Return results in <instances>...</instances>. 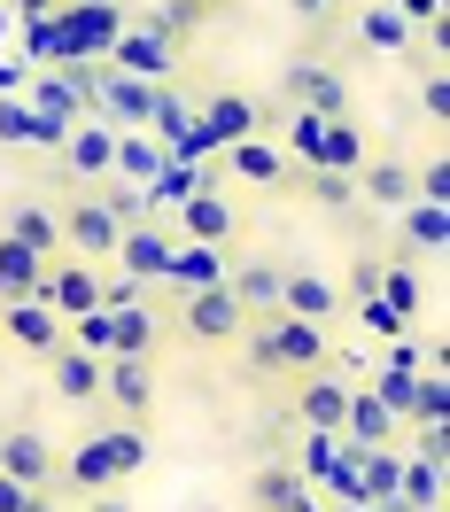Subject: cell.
I'll return each mask as SVG.
<instances>
[{
    "label": "cell",
    "mask_w": 450,
    "mask_h": 512,
    "mask_svg": "<svg viewBox=\"0 0 450 512\" xmlns=\"http://www.w3.org/2000/svg\"><path fill=\"white\" fill-rule=\"evenodd\" d=\"M396 497H404V505H443V458L412 450V466L396 474Z\"/></svg>",
    "instance_id": "35"
},
{
    "label": "cell",
    "mask_w": 450,
    "mask_h": 512,
    "mask_svg": "<svg viewBox=\"0 0 450 512\" xmlns=\"http://www.w3.org/2000/svg\"><path fill=\"white\" fill-rule=\"evenodd\" d=\"M101 210L117 225H156V202H148V187H132V179H94Z\"/></svg>",
    "instance_id": "33"
},
{
    "label": "cell",
    "mask_w": 450,
    "mask_h": 512,
    "mask_svg": "<svg viewBox=\"0 0 450 512\" xmlns=\"http://www.w3.org/2000/svg\"><path fill=\"white\" fill-rule=\"evenodd\" d=\"M86 512H132V505L117 497V489H101V497H86Z\"/></svg>",
    "instance_id": "44"
},
{
    "label": "cell",
    "mask_w": 450,
    "mask_h": 512,
    "mask_svg": "<svg viewBox=\"0 0 450 512\" xmlns=\"http://www.w3.org/2000/svg\"><path fill=\"white\" fill-rule=\"evenodd\" d=\"M295 187L311 194L319 210H350V202H357V179H350V171H319V163H311V171H303Z\"/></svg>",
    "instance_id": "36"
},
{
    "label": "cell",
    "mask_w": 450,
    "mask_h": 512,
    "mask_svg": "<svg viewBox=\"0 0 450 512\" xmlns=\"http://www.w3.org/2000/svg\"><path fill=\"white\" fill-rule=\"evenodd\" d=\"M55 474H70L78 489H117V481H125V474H117V458H109V443H101V427H94V443H78Z\"/></svg>",
    "instance_id": "30"
},
{
    "label": "cell",
    "mask_w": 450,
    "mask_h": 512,
    "mask_svg": "<svg viewBox=\"0 0 450 512\" xmlns=\"http://www.w3.org/2000/svg\"><path fill=\"white\" fill-rule=\"evenodd\" d=\"M16 505H24V481H8V474H0V512H16Z\"/></svg>",
    "instance_id": "46"
},
{
    "label": "cell",
    "mask_w": 450,
    "mask_h": 512,
    "mask_svg": "<svg viewBox=\"0 0 450 512\" xmlns=\"http://www.w3.org/2000/svg\"><path fill=\"white\" fill-rule=\"evenodd\" d=\"M210 163H225L233 179H249V187H264V194H288L295 187V163L272 148V132H249V140H233V148H218Z\"/></svg>",
    "instance_id": "9"
},
{
    "label": "cell",
    "mask_w": 450,
    "mask_h": 512,
    "mask_svg": "<svg viewBox=\"0 0 450 512\" xmlns=\"http://www.w3.org/2000/svg\"><path fill=\"white\" fill-rule=\"evenodd\" d=\"M319 132H326V117H319V109H295V125H288V148H280V156L311 171V163H319Z\"/></svg>",
    "instance_id": "37"
},
{
    "label": "cell",
    "mask_w": 450,
    "mask_h": 512,
    "mask_svg": "<svg viewBox=\"0 0 450 512\" xmlns=\"http://www.w3.org/2000/svg\"><path fill=\"white\" fill-rule=\"evenodd\" d=\"M47 381H55L63 404H86V412H94L101 404V357L78 350V342H63V350H47Z\"/></svg>",
    "instance_id": "13"
},
{
    "label": "cell",
    "mask_w": 450,
    "mask_h": 512,
    "mask_svg": "<svg viewBox=\"0 0 450 512\" xmlns=\"http://www.w3.org/2000/svg\"><path fill=\"white\" fill-rule=\"evenodd\" d=\"M171 249H179V241H163L156 225H125V233H117V264H125V280H140V288L171 272Z\"/></svg>",
    "instance_id": "20"
},
{
    "label": "cell",
    "mask_w": 450,
    "mask_h": 512,
    "mask_svg": "<svg viewBox=\"0 0 450 512\" xmlns=\"http://www.w3.org/2000/svg\"><path fill=\"white\" fill-rule=\"evenodd\" d=\"M365 156H373V148H365V125H357L350 109H342V117H326V132H319V171H357Z\"/></svg>",
    "instance_id": "26"
},
{
    "label": "cell",
    "mask_w": 450,
    "mask_h": 512,
    "mask_svg": "<svg viewBox=\"0 0 450 512\" xmlns=\"http://www.w3.org/2000/svg\"><path fill=\"white\" fill-rule=\"evenodd\" d=\"M241 342H249V373H319L326 350H334V334H326L319 319H295V311H272V319H249L241 326Z\"/></svg>",
    "instance_id": "1"
},
{
    "label": "cell",
    "mask_w": 450,
    "mask_h": 512,
    "mask_svg": "<svg viewBox=\"0 0 450 512\" xmlns=\"http://www.w3.org/2000/svg\"><path fill=\"white\" fill-rule=\"evenodd\" d=\"M350 179H357V202H373V210H404L412 202V171L396 156H365Z\"/></svg>",
    "instance_id": "23"
},
{
    "label": "cell",
    "mask_w": 450,
    "mask_h": 512,
    "mask_svg": "<svg viewBox=\"0 0 450 512\" xmlns=\"http://www.w3.org/2000/svg\"><path fill=\"white\" fill-rule=\"evenodd\" d=\"M39 303H47V311H55V319H78V311H94L101 303V272L94 264H86V256H47V272H39Z\"/></svg>",
    "instance_id": "7"
},
{
    "label": "cell",
    "mask_w": 450,
    "mask_h": 512,
    "mask_svg": "<svg viewBox=\"0 0 450 512\" xmlns=\"http://www.w3.org/2000/svg\"><path fill=\"white\" fill-rule=\"evenodd\" d=\"M109 70H125V78H148V86H171V70H179V47L148 24V16H125V32L109 39Z\"/></svg>",
    "instance_id": "2"
},
{
    "label": "cell",
    "mask_w": 450,
    "mask_h": 512,
    "mask_svg": "<svg viewBox=\"0 0 450 512\" xmlns=\"http://www.w3.org/2000/svg\"><path fill=\"white\" fill-rule=\"evenodd\" d=\"M24 78H32V70H16V63H0V94H24Z\"/></svg>",
    "instance_id": "45"
},
{
    "label": "cell",
    "mask_w": 450,
    "mask_h": 512,
    "mask_svg": "<svg viewBox=\"0 0 450 512\" xmlns=\"http://www.w3.org/2000/svg\"><path fill=\"white\" fill-rule=\"evenodd\" d=\"M295 16H303V24H311V32H326V24H334V16H342V0H295Z\"/></svg>",
    "instance_id": "41"
},
{
    "label": "cell",
    "mask_w": 450,
    "mask_h": 512,
    "mask_svg": "<svg viewBox=\"0 0 450 512\" xmlns=\"http://www.w3.org/2000/svg\"><path fill=\"white\" fill-rule=\"evenodd\" d=\"M225 295L241 303V319H272V311H280V264H264V256H241V264L225 272Z\"/></svg>",
    "instance_id": "14"
},
{
    "label": "cell",
    "mask_w": 450,
    "mask_h": 512,
    "mask_svg": "<svg viewBox=\"0 0 450 512\" xmlns=\"http://www.w3.org/2000/svg\"><path fill=\"white\" fill-rule=\"evenodd\" d=\"M249 132H272V109L249 94H210L202 101V117H194V156H218L233 140H249Z\"/></svg>",
    "instance_id": "3"
},
{
    "label": "cell",
    "mask_w": 450,
    "mask_h": 512,
    "mask_svg": "<svg viewBox=\"0 0 450 512\" xmlns=\"http://www.w3.org/2000/svg\"><path fill=\"white\" fill-rule=\"evenodd\" d=\"M156 342H163V326L140 295H132V303H109V357H156Z\"/></svg>",
    "instance_id": "21"
},
{
    "label": "cell",
    "mask_w": 450,
    "mask_h": 512,
    "mask_svg": "<svg viewBox=\"0 0 450 512\" xmlns=\"http://www.w3.org/2000/svg\"><path fill=\"white\" fill-rule=\"evenodd\" d=\"M373 288H381V256H365V264L350 272V288H342V295H373Z\"/></svg>",
    "instance_id": "42"
},
{
    "label": "cell",
    "mask_w": 450,
    "mask_h": 512,
    "mask_svg": "<svg viewBox=\"0 0 450 512\" xmlns=\"http://www.w3.org/2000/svg\"><path fill=\"white\" fill-rule=\"evenodd\" d=\"M24 140H39V148H55L63 140V125H47L24 94H0V148H24Z\"/></svg>",
    "instance_id": "28"
},
{
    "label": "cell",
    "mask_w": 450,
    "mask_h": 512,
    "mask_svg": "<svg viewBox=\"0 0 450 512\" xmlns=\"http://www.w3.org/2000/svg\"><path fill=\"white\" fill-rule=\"evenodd\" d=\"M101 396L117 404V419L148 427L156 419V357H101Z\"/></svg>",
    "instance_id": "8"
},
{
    "label": "cell",
    "mask_w": 450,
    "mask_h": 512,
    "mask_svg": "<svg viewBox=\"0 0 450 512\" xmlns=\"http://www.w3.org/2000/svg\"><path fill=\"white\" fill-rule=\"evenodd\" d=\"M163 280H179V288H210V280H225V264H218V249H210V241H179Z\"/></svg>",
    "instance_id": "34"
},
{
    "label": "cell",
    "mask_w": 450,
    "mask_h": 512,
    "mask_svg": "<svg viewBox=\"0 0 450 512\" xmlns=\"http://www.w3.org/2000/svg\"><path fill=\"white\" fill-rule=\"evenodd\" d=\"M101 443H109V458H117V474H140V466H148V435H140V427H101Z\"/></svg>",
    "instance_id": "38"
},
{
    "label": "cell",
    "mask_w": 450,
    "mask_h": 512,
    "mask_svg": "<svg viewBox=\"0 0 450 512\" xmlns=\"http://www.w3.org/2000/svg\"><path fill=\"white\" fill-rule=\"evenodd\" d=\"M55 225H63V249H70V256H86V264L117 256V233H125V225L101 210V194H94V187H78V194H70L63 210H55Z\"/></svg>",
    "instance_id": "5"
},
{
    "label": "cell",
    "mask_w": 450,
    "mask_h": 512,
    "mask_svg": "<svg viewBox=\"0 0 450 512\" xmlns=\"http://www.w3.org/2000/svg\"><path fill=\"white\" fill-rule=\"evenodd\" d=\"M233 202H225L218 187H194L187 202H179V233H187V241H210V249H218V241H233Z\"/></svg>",
    "instance_id": "22"
},
{
    "label": "cell",
    "mask_w": 450,
    "mask_h": 512,
    "mask_svg": "<svg viewBox=\"0 0 450 512\" xmlns=\"http://www.w3.org/2000/svg\"><path fill=\"white\" fill-rule=\"evenodd\" d=\"M342 412H350V381L319 365V373H295V427H326L342 435Z\"/></svg>",
    "instance_id": "11"
},
{
    "label": "cell",
    "mask_w": 450,
    "mask_h": 512,
    "mask_svg": "<svg viewBox=\"0 0 450 512\" xmlns=\"http://www.w3.org/2000/svg\"><path fill=\"white\" fill-rule=\"evenodd\" d=\"M0 233H8V241H24L32 256H63V225H55V210H39V202H16Z\"/></svg>",
    "instance_id": "29"
},
{
    "label": "cell",
    "mask_w": 450,
    "mask_h": 512,
    "mask_svg": "<svg viewBox=\"0 0 450 512\" xmlns=\"http://www.w3.org/2000/svg\"><path fill=\"white\" fill-rule=\"evenodd\" d=\"M303 489H311V481L295 474L288 458H264L257 474H249V512H295V505H303Z\"/></svg>",
    "instance_id": "24"
},
{
    "label": "cell",
    "mask_w": 450,
    "mask_h": 512,
    "mask_svg": "<svg viewBox=\"0 0 450 512\" xmlns=\"http://www.w3.org/2000/svg\"><path fill=\"white\" fill-rule=\"evenodd\" d=\"M16 512H63V505H55V481H47V489H24V505H16Z\"/></svg>",
    "instance_id": "43"
},
{
    "label": "cell",
    "mask_w": 450,
    "mask_h": 512,
    "mask_svg": "<svg viewBox=\"0 0 450 512\" xmlns=\"http://www.w3.org/2000/svg\"><path fill=\"white\" fill-rule=\"evenodd\" d=\"M419 101H427V117H435V125L450 117V86H443V70H427V78H419Z\"/></svg>",
    "instance_id": "40"
},
{
    "label": "cell",
    "mask_w": 450,
    "mask_h": 512,
    "mask_svg": "<svg viewBox=\"0 0 450 512\" xmlns=\"http://www.w3.org/2000/svg\"><path fill=\"white\" fill-rule=\"evenodd\" d=\"M334 512H365V505H350V497H334Z\"/></svg>",
    "instance_id": "48"
},
{
    "label": "cell",
    "mask_w": 450,
    "mask_h": 512,
    "mask_svg": "<svg viewBox=\"0 0 450 512\" xmlns=\"http://www.w3.org/2000/svg\"><path fill=\"white\" fill-rule=\"evenodd\" d=\"M388 218H404V233H412V241H404V256H435L443 249V202H404V210H388Z\"/></svg>",
    "instance_id": "32"
},
{
    "label": "cell",
    "mask_w": 450,
    "mask_h": 512,
    "mask_svg": "<svg viewBox=\"0 0 450 512\" xmlns=\"http://www.w3.org/2000/svg\"><path fill=\"white\" fill-rule=\"evenodd\" d=\"M24 101H32L39 117H47V125H78V117H94V101L78 94V86H70L63 70H32V78H24Z\"/></svg>",
    "instance_id": "16"
},
{
    "label": "cell",
    "mask_w": 450,
    "mask_h": 512,
    "mask_svg": "<svg viewBox=\"0 0 450 512\" xmlns=\"http://www.w3.org/2000/svg\"><path fill=\"white\" fill-rule=\"evenodd\" d=\"M342 303H350V295L334 288V280H319V272H280V311H295V319L334 326V319H342Z\"/></svg>",
    "instance_id": "17"
},
{
    "label": "cell",
    "mask_w": 450,
    "mask_h": 512,
    "mask_svg": "<svg viewBox=\"0 0 450 512\" xmlns=\"http://www.w3.org/2000/svg\"><path fill=\"white\" fill-rule=\"evenodd\" d=\"M55 466H63V458H55V443H47L39 427H24V419H16V427L0 435V474H8V481L47 489V481H55Z\"/></svg>",
    "instance_id": "12"
},
{
    "label": "cell",
    "mask_w": 450,
    "mask_h": 512,
    "mask_svg": "<svg viewBox=\"0 0 450 512\" xmlns=\"http://www.w3.org/2000/svg\"><path fill=\"white\" fill-rule=\"evenodd\" d=\"M39 272H47V256H32L24 241H8V233H0V303L39 295Z\"/></svg>",
    "instance_id": "31"
},
{
    "label": "cell",
    "mask_w": 450,
    "mask_h": 512,
    "mask_svg": "<svg viewBox=\"0 0 450 512\" xmlns=\"http://www.w3.org/2000/svg\"><path fill=\"white\" fill-rule=\"evenodd\" d=\"M288 101L295 109H319V117H342L350 109V78L326 63H288Z\"/></svg>",
    "instance_id": "15"
},
{
    "label": "cell",
    "mask_w": 450,
    "mask_h": 512,
    "mask_svg": "<svg viewBox=\"0 0 450 512\" xmlns=\"http://www.w3.org/2000/svg\"><path fill=\"white\" fill-rule=\"evenodd\" d=\"M163 171V140H148L140 125H117V163H109V179H132V187H148Z\"/></svg>",
    "instance_id": "25"
},
{
    "label": "cell",
    "mask_w": 450,
    "mask_h": 512,
    "mask_svg": "<svg viewBox=\"0 0 450 512\" xmlns=\"http://www.w3.org/2000/svg\"><path fill=\"white\" fill-rule=\"evenodd\" d=\"M388 8H404L412 24H427V32H435V47H443V0H388Z\"/></svg>",
    "instance_id": "39"
},
{
    "label": "cell",
    "mask_w": 450,
    "mask_h": 512,
    "mask_svg": "<svg viewBox=\"0 0 450 512\" xmlns=\"http://www.w3.org/2000/svg\"><path fill=\"white\" fill-rule=\"evenodd\" d=\"M8 8H24V16H47V8H55V0H8Z\"/></svg>",
    "instance_id": "47"
},
{
    "label": "cell",
    "mask_w": 450,
    "mask_h": 512,
    "mask_svg": "<svg viewBox=\"0 0 450 512\" xmlns=\"http://www.w3.org/2000/svg\"><path fill=\"white\" fill-rule=\"evenodd\" d=\"M0 342H8V350L47 357V350H63V342H70V326L55 319L39 295H16V303H0Z\"/></svg>",
    "instance_id": "10"
},
{
    "label": "cell",
    "mask_w": 450,
    "mask_h": 512,
    "mask_svg": "<svg viewBox=\"0 0 450 512\" xmlns=\"http://www.w3.org/2000/svg\"><path fill=\"white\" fill-rule=\"evenodd\" d=\"M55 156H63L70 187H94V179H109V163H117V125L94 109V117H78V125L55 140Z\"/></svg>",
    "instance_id": "6"
},
{
    "label": "cell",
    "mask_w": 450,
    "mask_h": 512,
    "mask_svg": "<svg viewBox=\"0 0 450 512\" xmlns=\"http://www.w3.org/2000/svg\"><path fill=\"white\" fill-rule=\"evenodd\" d=\"M179 326H187V342H202V350H233L241 342V303L225 295V280H210V288H187V303H179Z\"/></svg>",
    "instance_id": "4"
},
{
    "label": "cell",
    "mask_w": 450,
    "mask_h": 512,
    "mask_svg": "<svg viewBox=\"0 0 450 512\" xmlns=\"http://www.w3.org/2000/svg\"><path fill=\"white\" fill-rule=\"evenodd\" d=\"M210 16H225V0H156V8H148V24H156L171 47H187V39L202 32Z\"/></svg>",
    "instance_id": "27"
},
{
    "label": "cell",
    "mask_w": 450,
    "mask_h": 512,
    "mask_svg": "<svg viewBox=\"0 0 450 512\" xmlns=\"http://www.w3.org/2000/svg\"><path fill=\"white\" fill-rule=\"evenodd\" d=\"M55 8H78V0H55Z\"/></svg>",
    "instance_id": "50"
},
{
    "label": "cell",
    "mask_w": 450,
    "mask_h": 512,
    "mask_svg": "<svg viewBox=\"0 0 450 512\" xmlns=\"http://www.w3.org/2000/svg\"><path fill=\"white\" fill-rule=\"evenodd\" d=\"M295 512H319V505H311V497H303V505H295Z\"/></svg>",
    "instance_id": "49"
},
{
    "label": "cell",
    "mask_w": 450,
    "mask_h": 512,
    "mask_svg": "<svg viewBox=\"0 0 450 512\" xmlns=\"http://www.w3.org/2000/svg\"><path fill=\"white\" fill-rule=\"evenodd\" d=\"M412 16H404V8H388V0H365V8H357V47H365V55H412Z\"/></svg>",
    "instance_id": "18"
},
{
    "label": "cell",
    "mask_w": 450,
    "mask_h": 512,
    "mask_svg": "<svg viewBox=\"0 0 450 512\" xmlns=\"http://www.w3.org/2000/svg\"><path fill=\"white\" fill-rule=\"evenodd\" d=\"M396 427H404V419L388 412L373 388H350V412H342V443H350V450H381V443H396Z\"/></svg>",
    "instance_id": "19"
}]
</instances>
